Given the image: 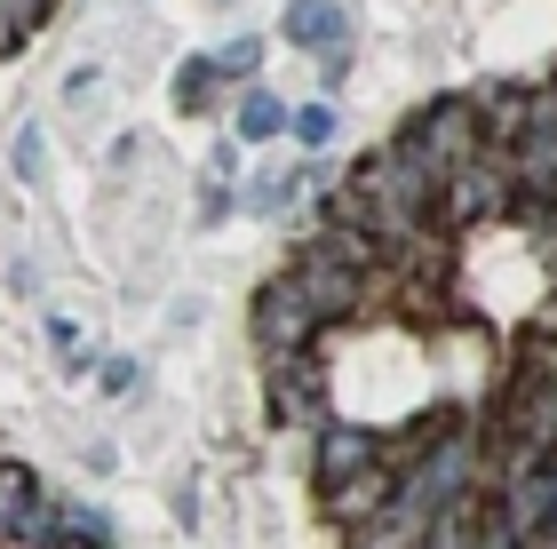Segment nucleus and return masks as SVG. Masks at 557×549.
Returning a JSON list of instances; mask_svg holds the SVG:
<instances>
[{"label":"nucleus","mask_w":557,"mask_h":549,"mask_svg":"<svg viewBox=\"0 0 557 549\" xmlns=\"http://www.w3.org/2000/svg\"><path fill=\"white\" fill-rule=\"evenodd\" d=\"M510 208H518V184H510V160L494 144L470 152L462 167H446V184H438V232L446 239H486L510 223Z\"/></svg>","instance_id":"nucleus-1"},{"label":"nucleus","mask_w":557,"mask_h":549,"mask_svg":"<svg viewBox=\"0 0 557 549\" xmlns=\"http://www.w3.org/2000/svg\"><path fill=\"white\" fill-rule=\"evenodd\" d=\"M263 398H271V422L278 431H326L335 422V359L319 351H287V359H263Z\"/></svg>","instance_id":"nucleus-2"},{"label":"nucleus","mask_w":557,"mask_h":549,"mask_svg":"<svg viewBox=\"0 0 557 549\" xmlns=\"http://www.w3.org/2000/svg\"><path fill=\"white\" fill-rule=\"evenodd\" d=\"M414 160H430L446 176V167H462L470 152H486V120H478V96H430V104L398 128Z\"/></svg>","instance_id":"nucleus-3"},{"label":"nucleus","mask_w":557,"mask_h":549,"mask_svg":"<svg viewBox=\"0 0 557 549\" xmlns=\"http://www.w3.org/2000/svg\"><path fill=\"white\" fill-rule=\"evenodd\" d=\"M502 160H510L518 199H542V208H557V96H549V88L525 96V128L502 144Z\"/></svg>","instance_id":"nucleus-4"},{"label":"nucleus","mask_w":557,"mask_h":549,"mask_svg":"<svg viewBox=\"0 0 557 549\" xmlns=\"http://www.w3.org/2000/svg\"><path fill=\"white\" fill-rule=\"evenodd\" d=\"M319 342H326V327L311 319V303L295 295L287 271H271V279L256 287V351L287 359V351H319Z\"/></svg>","instance_id":"nucleus-5"},{"label":"nucleus","mask_w":557,"mask_h":549,"mask_svg":"<svg viewBox=\"0 0 557 549\" xmlns=\"http://www.w3.org/2000/svg\"><path fill=\"white\" fill-rule=\"evenodd\" d=\"M383 462V431L374 422H326V431H311V478L319 486H343V478H359V470Z\"/></svg>","instance_id":"nucleus-6"},{"label":"nucleus","mask_w":557,"mask_h":549,"mask_svg":"<svg viewBox=\"0 0 557 549\" xmlns=\"http://www.w3.org/2000/svg\"><path fill=\"white\" fill-rule=\"evenodd\" d=\"M278 40L311 48V57H335V48H350V9L343 0H287L278 9Z\"/></svg>","instance_id":"nucleus-7"},{"label":"nucleus","mask_w":557,"mask_h":549,"mask_svg":"<svg viewBox=\"0 0 557 549\" xmlns=\"http://www.w3.org/2000/svg\"><path fill=\"white\" fill-rule=\"evenodd\" d=\"M391 486H398V470H391V462H374V470H359V478H343V486H319V510H326V526H335V534L367 526V517L391 502Z\"/></svg>","instance_id":"nucleus-8"},{"label":"nucleus","mask_w":557,"mask_h":549,"mask_svg":"<svg viewBox=\"0 0 557 549\" xmlns=\"http://www.w3.org/2000/svg\"><path fill=\"white\" fill-rule=\"evenodd\" d=\"M478 541H486V494H470V502L438 510V517H430V534H422L414 549H478Z\"/></svg>","instance_id":"nucleus-9"},{"label":"nucleus","mask_w":557,"mask_h":549,"mask_svg":"<svg viewBox=\"0 0 557 549\" xmlns=\"http://www.w3.org/2000/svg\"><path fill=\"white\" fill-rule=\"evenodd\" d=\"M287 112H295V104H278V88H247V96H239V144L287 136Z\"/></svg>","instance_id":"nucleus-10"},{"label":"nucleus","mask_w":557,"mask_h":549,"mask_svg":"<svg viewBox=\"0 0 557 549\" xmlns=\"http://www.w3.org/2000/svg\"><path fill=\"white\" fill-rule=\"evenodd\" d=\"M215 96H223V80H215V57H184V64H175V112H208L215 104Z\"/></svg>","instance_id":"nucleus-11"},{"label":"nucleus","mask_w":557,"mask_h":549,"mask_svg":"<svg viewBox=\"0 0 557 549\" xmlns=\"http://www.w3.org/2000/svg\"><path fill=\"white\" fill-rule=\"evenodd\" d=\"M57 526H64V541H81V549H112V510H96V502H57Z\"/></svg>","instance_id":"nucleus-12"},{"label":"nucleus","mask_w":557,"mask_h":549,"mask_svg":"<svg viewBox=\"0 0 557 549\" xmlns=\"http://www.w3.org/2000/svg\"><path fill=\"white\" fill-rule=\"evenodd\" d=\"M48 16H57V0H0V57H16Z\"/></svg>","instance_id":"nucleus-13"},{"label":"nucleus","mask_w":557,"mask_h":549,"mask_svg":"<svg viewBox=\"0 0 557 549\" xmlns=\"http://www.w3.org/2000/svg\"><path fill=\"white\" fill-rule=\"evenodd\" d=\"M295 199H302V176H295V167H263V176L247 184L239 208H256V215H287Z\"/></svg>","instance_id":"nucleus-14"},{"label":"nucleus","mask_w":557,"mask_h":549,"mask_svg":"<svg viewBox=\"0 0 557 549\" xmlns=\"http://www.w3.org/2000/svg\"><path fill=\"white\" fill-rule=\"evenodd\" d=\"M414 541H422V534H407L391 510H374L367 526H350V534H343V549H414Z\"/></svg>","instance_id":"nucleus-15"},{"label":"nucleus","mask_w":557,"mask_h":549,"mask_svg":"<svg viewBox=\"0 0 557 549\" xmlns=\"http://www.w3.org/2000/svg\"><path fill=\"white\" fill-rule=\"evenodd\" d=\"M256 64H263V40H256V33H239V40L215 48V80H223V88H232V80H256Z\"/></svg>","instance_id":"nucleus-16"},{"label":"nucleus","mask_w":557,"mask_h":549,"mask_svg":"<svg viewBox=\"0 0 557 549\" xmlns=\"http://www.w3.org/2000/svg\"><path fill=\"white\" fill-rule=\"evenodd\" d=\"M287 136L302 144V152H326V144H335V104H302V112H287Z\"/></svg>","instance_id":"nucleus-17"},{"label":"nucleus","mask_w":557,"mask_h":549,"mask_svg":"<svg viewBox=\"0 0 557 549\" xmlns=\"http://www.w3.org/2000/svg\"><path fill=\"white\" fill-rule=\"evenodd\" d=\"M48 342H57L64 374H88V342H81V327H72V319H48Z\"/></svg>","instance_id":"nucleus-18"},{"label":"nucleus","mask_w":557,"mask_h":549,"mask_svg":"<svg viewBox=\"0 0 557 549\" xmlns=\"http://www.w3.org/2000/svg\"><path fill=\"white\" fill-rule=\"evenodd\" d=\"M9 167L24 184H40V128H16V152H9Z\"/></svg>","instance_id":"nucleus-19"},{"label":"nucleus","mask_w":557,"mask_h":549,"mask_svg":"<svg viewBox=\"0 0 557 549\" xmlns=\"http://www.w3.org/2000/svg\"><path fill=\"white\" fill-rule=\"evenodd\" d=\"M232 208H239V191H232V184H199V223H223Z\"/></svg>","instance_id":"nucleus-20"},{"label":"nucleus","mask_w":557,"mask_h":549,"mask_svg":"<svg viewBox=\"0 0 557 549\" xmlns=\"http://www.w3.org/2000/svg\"><path fill=\"white\" fill-rule=\"evenodd\" d=\"M343 80H350V48H335V57H319V88H326V96H343Z\"/></svg>","instance_id":"nucleus-21"},{"label":"nucleus","mask_w":557,"mask_h":549,"mask_svg":"<svg viewBox=\"0 0 557 549\" xmlns=\"http://www.w3.org/2000/svg\"><path fill=\"white\" fill-rule=\"evenodd\" d=\"M96 383H104L112 398H120V390H136V359H104V374H96Z\"/></svg>","instance_id":"nucleus-22"},{"label":"nucleus","mask_w":557,"mask_h":549,"mask_svg":"<svg viewBox=\"0 0 557 549\" xmlns=\"http://www.w3.org/2000/svg\"><path fill=\"white\" fill-rule=\"evenodd\" d=\"M239 176V144H215V160H208V184H232Z\"/></svg>","instance_id":"nucleus-23"},{"label":"nucleus","mask_w":557,"mask_h":549,"mask_svg":"<svg viewBox=\"0 0 557 549\" xmlns=\"http://www.w3.org/2000/svg\"><path fill=\"white\" fill-rule=\"evenodd\" d=\"M64 96H72V104H88V96H96V64H81V72H72V80H64Z\"/></svg>","instance_id":"nucleus-24"},{"label":"nucleus","mask_w":557,"mask_h":549,"mask_svg":"<svg viewBox=\"0 0 557 549\" xmlns=\"http://www.w3.org/2000/svg\"><path fill=\"white\" fill-rule=\"evenodd\" d=\"M478 549H525V541H510V534H494V517H486V541Z\"/></svg>","instance_id":"nucleus-25"},{"label":"nucleus","mask_w":557,"mask_h":549,"mask_svg":"<svg viewBox=\"0 0 557 549\" xmlns=\"http://www.w3.org/2000/svg\"><path fill=\"white\" fill-rule=\"evenodd\" d=\"M549 96H557V80H549Z\"/></svg>","instance_id":"nucleus-26"}]
</instances>
